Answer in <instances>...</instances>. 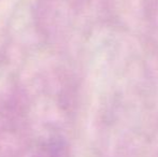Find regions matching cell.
Masks as SVG:
<instances>
[{
  "label": "cell",
  "instance_id": "obj_1",
  "mask_svg": "<svg viewBox=\"0 0 158 157\" xmlns=\"http://www.w3.org/2000/svg\"><path fill=\"white\" fill-rule=\"evenodd\" d=\"M68 147L63 140L53 139L41 147L37 157H69Z\"/></svg>",
  "mask_w": 158,
  "mask_h": 157
}]
</instances>
